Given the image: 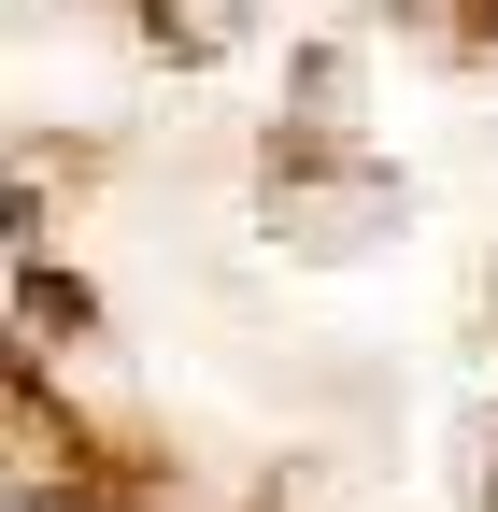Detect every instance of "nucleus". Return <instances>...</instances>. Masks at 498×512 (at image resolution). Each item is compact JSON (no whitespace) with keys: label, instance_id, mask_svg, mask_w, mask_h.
<instances>
[]
</instances>
